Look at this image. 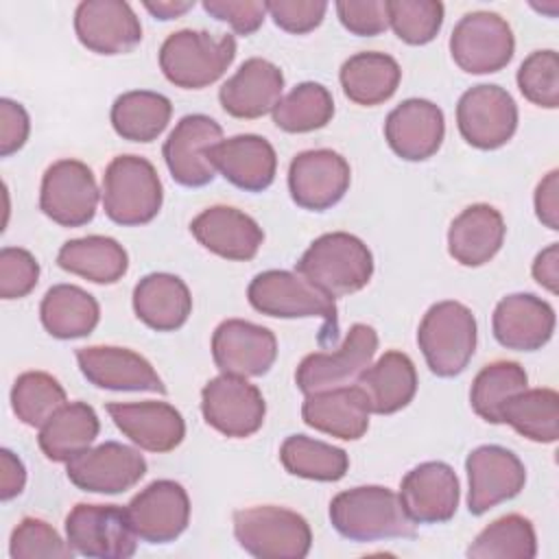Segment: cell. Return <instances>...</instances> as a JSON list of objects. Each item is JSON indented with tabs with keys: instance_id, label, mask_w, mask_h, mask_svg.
I'll return each instance as SVG.
<instances>
[{
	"instance_id": "14",
	"label": "cell",
	"mask_w": 559,
	"mask_h": 559,
	"mask_svg": "<svg viewBox=\"0 0 559 559\" xmlns=\"http://www.w3.org/2000/svg\"><path fill=\"white\" fill-rule=\"evenodd\" d=\"M223 140L221 124L205 114L183 116L168 133L162 155L170 177L186 188L207 186L216 177L212 148Z\"/></svg>"
},
{
	"instance_id": "23",
	"label": "cell",
	"mask_w": 559,
	"mask_h": 559,
	"mask_svg": "<svg viewBox=\"0 0 559 559\" xmlns=\"http://www.w3.org/2000/svg\"><path fill=\"white\" fill-rule=\"evenodd\" d=\"M76 362L85 380L98 389L166 393V386L153 365L133 349L90 345L76 349Z\"/></svg>"
},
{
	"instance_id": "42",
	"label": "cell",
	"mask_w": 559,
	"mask_h": 559,
	"mask_svg": "<svg viewBox=\"0 0 559 559\" xmlns=\"http://www.w3.org/2000/svg\"><path fill=\"white\" fill-rule=\"evenodd\" d=\"M537 537L528 518L509 513L485 526L467 548L472 559H533Z\"/></svg>"
},
{
	"instance_id": "46",
	"label": "cell",
	"mask_w": 559,
	"mask_h": 559,
	"mask_svg": "<svg viewBox=\"0 0 559 559\" xmlns=\"http://www.w3.org/2000/svg\"><path fill=\"white\" fill-rule=\"evenodd\" d=\"M9 555L13 559H68L76 552L48 522L39 518H24L11 533Z\"/></svg>"
},
{
	"instance_id": "43",
	"label": "cell",
	"mask_w": 559,
	"mask_h": 559,
	"mask_svg": "<svg viewBox=\"0 0 559 559\" xmlns=\"http://www.w3.org/2000/svg\"><path fill=\"white\" fill-rule=\"evenodd\" d=\"M63 404H68L66 389L46 371H24L13 382L11 408L31 428H41Z\"/></svg>"
},
{
	"instance_id": "41",
	"label": "cell",
	"mask_w": 559,
	"mask_h": 559,
	"mask_svg": "<svg viewBox=\"0 0 559 559\" xmlns=\"http://www.w3.org/2000/svg\"><path fill=\"white\" fill-rule=\"evenodd\" d=\"M528 384V376L524 367L515 360H496L485 365L469 389V404L474 413L489 421L502 424L500 413L509 397L524 391Z\"/></svg>"
},
{
	"instance_id": "10",
	"label": "cell",
	"mask_w": 559,
	"mask_h": 559,
	"mask_svg": "<svg viewBox=\"0 0 559 559\" xmlns=\"http://www.w3.org/2000/svg\"><path fill=\"white\" fill-rule=\"evenodd\" d=\"M513 50V31L509 22L493 11L465 13L450 35V55L454 63L469 74L502 70L511 61Z\"/></svg>"
},
{
	"instance_id": "9",
	"label": "cell",
	"mask_w": 559,
	"mask_h": 559,
	"mask_svg": "<svg viewBox=\"0 0 559 559\" xmlns=\"http://www.w3.org/2000/svg\"><path fill=\"white\" fill-rule=\"evenodd\" d=\"M66 539L76 555L94 559H127L138 550L127 509L118 504L79 502L66 518Z\"/></svg>"
},
{
	"instance_id": "8",
	"label": "cell",
	"mask_w": 559,
	"mask_h": 559,
	"mask_svg": "<svg viewBox=\"0 0 559 559\" xmlns=\"http://www.w3.org/2000/svg\"><path fill=\"white\" fill-rule=\"evenodd\" d=\"M376 349L378 332L367 323H354L336 349L304 356L295 371V384L306 395L347 386L371 365Z\"/></svg>"
},
{
	"instance_id": "40",
	"label": "cell",
	"mask_w": 559,
	"mask_h": 559,
	"mask_svg": "<svg viewBox=\"0 0 559 559\" xmlns=\"http://www.w3.org/2000/svg\"><path fill=\"white\" fill-rule=\"evenodd\" d=\"M271 114L277 129L286 133H310L332 120L334 98L325 85L304 81L280 98Z\"/></svg>"
},
{
	"instance_id": "31",
	"label": "cell",
	"mask_w": 559,
	"mask_h": 559,
	"mask_svg": "<svg viewBox=\"0 0 559 559\" xmlns=\"http://www.w3.org/2000/svg\"><path fill=\"white\" fill-rule=\"evenodd\" d=\"M135 317L155 332L179 330L192 312L188 284L173 273H148L133 288Z\"/></svg>"
},
{
	"instance_id": "44",
	"label": "cell",
	"mask_w": 559,
	"mask_h": 559,
	"mask_svg": "<svg viewBox=\"0 0 559 559\" xmlns=\"http://www.w3.org/2000/svg\"><path fill=\"white\" fill-rule=\"evenodd\" d=\"M389 26L411 46H424L437 37L443 24L439 0H386Z\"/></svg>"
},
{
	"instance_id": "37",
	"label": "cell",
	"mask_w": 559,
	"mask_h": 559,
	"mask_svg": "<svg viewBox=\"0 0 559 559\" xmlns=\"http://www.w3.org/2000/svg\"><path fill=\"white\" fill-rule=\"evenodd\" d=\"M173 116L170 100L151 90H131L111 105V127L129 142H153L168 127Z\"/></svg>"
},
{
	"instance_id": "30",
	"label": "cell",
	"mask_w": 559,
	"mask_h": 559,
	"mask_svg": "<svg viewBox=\"0 0 559 559\" xmlns=\"http://www.w3.org/2000/svg\"><path fill=\"white\" fill-rule=\"evenodd\" d=\"M504 218L487 203L465 207L448 229V251L463 266L487 264L504 242Z\"/></svg>"
},
{
	"instance_id": "34",
	"label": "cell",
	"mask_w": 559,
	"mask_h": 559,
	"mask_svg": "<svg viewBox=\"0 0 559 559\" xmlns=\"http://www.w3.org/2000/svg\"><path fill=\"white\" fill-rule=\"evenodd\" d=\"M98 430V415L87 402H68L39 428L37 443L46 459L68 463L94 443Z\"/></svg>"
},
{
	"instance_id": "45",
	"label": "cell",
	"mask_w": 559,
	"mask_h": 559,
	"mask_svg": "<svg viewBox=\"0 0 559 559\" xmlns=\"http://www.w3.org/2000/svg\"><path fill=\"white\" fill-rule=\"evenodd\" d=\"M522 96L544 109L559 107V57L555 50H535L518 68Z\"/></svg>"
},
{
	"instance_id": "7",
	"label": "cell",
	"mask_w": 559,
	"mask_h": 559,
	"mask_svg": "<svg viewBox=\"0 0 559 559\" xmlns=\"http://www.w3.org/2000/svg\"><path fill=\"white\" fill-rule=\"evenodd\" d=\"M247 299L253 306V310L277 317V319H308V317H321L325 321L323 332L336 338L338 332V317H336V304L334 297H330L325 290L308 282L297 271H262L258 273L249 288Z\"/></svg>"
},
{
	"instance_id": "20",
	"label": "cell",
	"mask_w": 559,
	"mask_h": 559,
	"mask_svg": "<svg viewBox=\"0 0 559 559\" xmlns=\"http://www.w3.org/2000/svg\"><path fill=\"white\" fill-rule=\"evenodd\" d=\"M397 496L415 524H443L459 509L461 487L448 463L426 461L406 472Z\"/></svg>"
},
{
	"instance_id": "12",
	"label": "cell",
	"mask_w": 559,
	"mask_h": 559,
	"mask_svg": "<svg viewBox=\"0 0 559 559\" xmlns=\"http://www.w3.org/2000/svg\"><path fill=\"white\" fill-rule=\"evenodd\" d=\"M98 186L87 164L59 159L41 177L39 210L61 227L87 225L98 207Z\"/></svg>"
},
{
	"instance_id": "4",
	"label": "cell",
	"mask_w": 559,
	"mask_h": 559,
	"mask_svg": "<svg viewBox=\"0 0 559 559\" xmlns=\"http://www.w3.org/2000/svg\"><path fill=\"white\" fill-rule=\"evenodd\" d=\"M234 57V35L214 37L207 31L181 28L164 39L159 48V68L173 85L203 90L227 72Z\"/></svg>"
},
{
	"instance_id": "22",
	"label": "cell",
	"mask_w": 559,
	"mask_h": 559,
	"mask_svg": "<svg viewBox=\"0 0 559 559\" xmlns=\"http://www.w3.org/2000/svg\"><path fill=\"white\" fill-rule=\"evenodd\" d=\"M445 118L439 105L426 98H406L389 111L384 140L391 151L406 162L432 157L443 142Z\"/></svg>"
},
{
	"instance_id": "17",
	"label": "cell",
	"mask_w": 559,
	"mask_h": 559,
	"mask_svg": "<svg viewBox=\"0 0 559 559\" xmlns=\"http://www.w3.org/2000/svg\"><path fill=\"white\" fill-rule=\"evenodd\" d=\"M131 528L146 544L175 542L190 522L188 491L170 480H153L124 507Z\"/></svg>"
},
{
	"instance_id": "39",
	"label": "cell",
	"mask_w": 559,
	"mask_h": 559,
	"mask_svg": "<svg viewBox=\"0 0 559 559\" xmlns=\"http://www.w3.org/2000/svg\"><path fill=\"white\" fill-rule=\"evenodd\" d=\"M280 461L288 474L319 483H336L349 469V456L343 448L306 435L286 437Z\"/></svg>"
},
{
	"instance_id": "26",
	"label": "cell",
	"mask_w": 559,
	"mask_h": 559,
	"mask_svg": "<svg viewBox=\"0 0 559 559\" xmlns=\"http://www.w3.org/2000/svg\"><path fill=\"white\" fill-rule=\"evenodd\" d=\"M282 92V70L269 59L251 57L221 85L218 100L229 116L253 120L273 111Z\"/></svg>"
},
{
	"instance_id": "2",
	"label": "cell",
	"mask_w": 559,
	"mask_h": 559,
	"mask_svg": "<svg viewBox=\"0 0 559 559\" xmlns=\"http://www.w3.org/2000/svg\"><path fill=\"white\" fill-rule=\"evenodd\" d=\"M295 271L336 299L358 293L369 284L373 255L358 236L330 231L310 242Z\"/></svg>"
},
{
	"instance_id": "29",
	"label": "cell",
	"mask_w": 559,
	"mask_h": 559,
	"mask_svg": "<svg viewBox=\"0 0 559 559\" xmlns=\"http://www.w3.org/2000/svg\"><path fill=\"white\" fill-rule=\"evenodd\" d=\"M212 162L231 186L245 192L266 190L277 170V155L271 142L255 133H240L221 140L212 148Z\"/></svg>"
},
{
	"instance_id": "25",
	"label": "cell",
	"mask_w": 559,
	"mask_h": 559,
	"mask_svg": "<svg viewBox=\"0 0 559 559\" xmlns=\"http://www.w3.org/2000/svg\"><path fill=\"white\" fill-rule=\"evenodd\" d=\"M491 330L496 341L515 352L542 349L555 332V310L533 293H513L498 301Z\"/></svg>"
},
{
	"instance_id": "36",
	"label": "cell",
	"mask_w": 559,
	"mask_h": 559,
	"mask_svg": "<svg viewBox=\"0 0 559 559\" xmlns=\"http://www.w3.org/2000/svg\"><path fill=\"white\" fill-rule=\"evenodd\" d=\"M57 264L94 284H116L129 269V255L116 238L94 234L63 242Z\"/></svg>"
},
{
	"instance_id": "51",
	"label": "cell",
	"mask_w": 559,
	"mask_h": 559,
	"mask_svg": "<svg viewBox=\"0 0 559 559\" xmlns=\"http://www.w3.org/2000/svg\"><path fill=\"white\" fill-rule=\"evenodd\" d=\"M31 133V118L22 103L0 98V155L9 157L20 151Z\"/></svg>"
},
{
	"instance_id": "11",
	"label": "cell",
	"mask_w": 559,
	"mask_h": 559,
	"mask_svg": "<svg viewBox=\"0 0 559 559\" xmlns=\"http://www.w3.org/2000/svg\"><path fill=\"white\" fill-rule=\"evenodd\" d=\"M456 124L469 146L493 151L513 138L518 129V105L500 85H474L459 98Z\"/></svg>"
},
{
	"instance_id": "35",
	"label": "cell",
	"mask_w": 559,
	"mask_h": 559,
	"mask_svg": "<svg viewBox=\"0 0 559 559\" xmlns=\"http://www.w3.org/2000/svg\"><path fill=\"white\" fill-rule=\"evenodd\" d=\"M39 319L44 330L55 338H81L98 325L100 306L94 295L74 284H55L41 299Z\"/></svg>"
},
{
	"instance_id": "13",
	"label": "cell",
	"mask_w": 559,
	"mask_h": 559,
	"mask_svg": "<svg viewBox=\"0 0 559 559\" xmlns=\"http://www.w3.org/2000/svg\"><path fill=\"white\" fill-rule=\"evenodd\" d=\"M201 413L205 424L216 432L245 439L262 428L266 402L260 389L247 382V378L221 373L203 386Z\"/></svg>"
},
{
	"instance_id": "47",
	"label": "cell",
	"mask_w": 559,
	"mask_h": 559,
	"mask_svg": "<svg viewBox=\"0 0 559 559\" xmlns=\"http://www.w3.org/2000/svg\"><path fill=\"white\" fill-rule=\"evenodd\" d=\"M39 280V262L22 247H2L0 251V297L22 299Z\"/></svg>"
},
{
	"instance_id": "32",
	"label": "cell",
	"mask_w": 559,
	"mask_h": 559,
	"mask_svg": "<svg viewBox=\"0 0 559 559\" xmlns=\"http://www.w3.org/2000/svg\"><path fill=\"white\" fill-rule=\"evenodd\" d=\"M358 384L369 397L371 413L393 415L415 397L417 369L404 352L391 349L360 373Z\"/></svg>"
},
{
	"instance_id": "52",
	"label": "cell",
	"mask_w": 559,
	"mask_h": 559,
	"mask_svg": "<svg viewBox=\"0 0 559 559\" xmlns=\"http://www.w3.org/2000/svg\"><path fill=\"white\" fill-rule=\"evenodd\" d=\"M535 214L552 231L559 229V173L550 170L535 190Z\"/></svg>"
},
{
	"instance_id": "5",
	"label": "cell",
	"mask_w": 559,
	"mask_h": 559,
	"mask_svg": "<svg viewBox=\"0 0 559 559\" xmlns=\"http://www.w3.org/2000/svg\"><path fill=\"white\" fill-rule=\"evenodd\" d=\"M164 201L155 166L140 155H118L103 175V207L109 221L122 227L151 223Z\"/></svg>"
},
{
	"instance_id": "18",
	"label": "cell",
	"mask_w": 559,
	"mask_h": 559,
	"mask_svg": "<svg viewBox=\"0 0 559 559\" xmlns=\"http://www.w3.org/2000/svg\"><path fill=\"white\" fill-rule=\"evenodd\" d=\"M469 493L467 509L483 515L496 504L515 498L526 483V467L511 450L502 445H478L465 459Z\"/></svg>"
},
{
	"instance_id": "15",
	"label": "cell",
	"mask_w": 559,
	"mask_h": 559,
	"mask_svg": "<svg viewBox=\"0 0 559 559\" xmlns=\"http://www.w3.org/2000/svg\"><path fill=\"white\" fill-rule=\"evenodd\" d=\"M66 474L81 491L122 493L144 478L146 459L131 445L105 441L70 459L66 463Z\"/></svg>"
},
{
	"instance_id": "38",
	"label": "cell",
	"mask_w": 559,
	"mask_h": 559,
	"mask_svg": "<svg viewBox=\"0 0 559 559\" xmlns=\"http://www.w3.org/2000/svg\"><path fill=\"white\" fill-rule=\"evenodd\" d=\"M500 419L535 443H555L559 437V395L555 389H524L507 400Z\"/></svg>"
},
{
	"instance_id": "24",
	"label": "cell",
	"mask_w": 559,
	"mask_h": 559,
	"mask_svg": "<svg viewBox=\"0 0 559 559\" xmlns=\"http://www.w3.org/2000/svg\"><path fill=\"white\" fill-rule=\"evenodd\" d=\"M105 411L116 428L146 452H170L186 437V421L168 402H109Z\"/></svg>"
},
{
	"instance_id": "16",
	"label": "cell",
	"mask_w": 559,
	"mask_h": 559,
	"mask_svg": "<svg viewBox=\"0 0 559 559\" xmlns=\"http://www.w3.org/2000/svg\"><path fill=\"white\" fill-rule=\"evenodd\" d=\"M352 181L347 159L332 148L301 151L288 166L290 199L310 212H323L336 205Z\"/></svg>"
},
{
	"instance_id": "1",
	"label": "cell",
	"mask_w": 559,
	"mask_h": 559,
	"mask_svg": "<svg viewBox=\"0 0 559 559\" xmlns=\"http://www.w3.org/2000/svg\"><path fill=\"white\" fill-rule=\"evenodd\" d=\"M330 522L349 542L415 537V522L406 515L400 496L382 485L336 493L330 502Z\"/></svg>"
},
{
	"instance_id": "54",
	"label": "cell",
	"mask_w": 559,
	"mask_h": 559,
	"mask_svg": "<svg viewBox=\"0 0 559 559\" xmlns=\"http://www.w3.org/2000/svg\"><path fill=\"white\" fill-rule=\"evenodd\" d=\"M533 277L539 286H544L548 293L559 290V245L552 242L544 251L537 253L533 262Z\"/></svg>"
},
{
	"instance_id": "49",
	"label": "cell",
	"mask_w": 559,
	"mask_h": 559,
	"mask_svg": "<svg viewBox=\"0 0 559 559\" xmlns=\"http://www.w3.org/2000/svg\"><path fill=\"white\" fill-rule=\"evenodd\" d=\"M334 9L352 35L376 37L389 28L386 0H338Z\"/></svg>"
},
{
	"instance_id": "55",
	"label": "cell",
	"mask_w": 559,
	"mask_h": 559,
	"mask_svg": "<svg viewBox=\"0 0 559 559\" xmlns=\"http://www.w3.org/2000/svg\"><path fill=\"white\" fill-rule=\"evenodd\" d=\"M144 4V9L155 17V20H175V17H181L183 13H188L192 7H194V2L192 0H186V2H181V0H155V2H151V0H146V2H142Z\"/></svg>"
},
{
	"instance_id": "50",
	"label": "cell",
	"mask_w": 559,
	"mask_h": 559,
	"mask_svg": "<svg viewBox=\"0 0 559 559\" xmlns=\"http://www.w3.org/2000/svg\"><path fill=\"white\" fill-rule=\"evenodd\" d=\"M203 9L245 37L253 35L266 17V2L262 0H203Z\"/></svg>"
},
{
	"instance_id": "53",
	"label": "cell",
	"mask_w": 559,
	"mask_h": 559,
	"mask_svg": "<svg viewBox=\"0 0 559 559\" xmlns=\"http://www.w3.org/2000/svg\"><path fill=\"white\" fill-rule=\"evenodd\" d=\"M26 467L9 448L0 450V500L9 502L24 491Z\"/></svg>"
},
{
	"instance_id": "6",
	"label": "cell",
	"mask_w": 559,
	"mask_h": 559,
	"mask_svg": "<svg viewBox=\"0 0 559 559\" xmlns=\"http://www.w3.org/2000/svg\"><path fill=\"white\" fill-rule=\"evenodd\" d=\"M234 537L258 559H304L312 531L304 515L277 504H258L234 513Z\"/></svg>"
},
{
	"instance_id": "21",
	"label": "cell",
	"mask_w": 559,
	"mask_h": 559,
	"mask_svg": "<svg viewBox=\"0 0 559 559\" xmlns=\"http://www.w3.org/2000/svg\"><path fill=\"white\" fill-rule=\"evenodd\" d=\"M79 41L96 55H124L142 41V24L129 2L85 0L74 11Z\"/></svg>"
},
{
	"instance_id": "19",
	"label": "cell",
	"mask_w": 559,
	"mask_h": 559,
	"mask_svg": "<svg viewBox=\"0 0 559 559\" xmlns=\"http://www.w3.org/2000/svg\"><path fill=\"white\" fill-rule=\"evenodd\" d=\"M212 358L221 373L238 378L264 376L277 358L275 334L245 319H227L212 334Z\"/></svg>"
},
{
	"instance_id": "3",
	"label": "cell",
	"mask_w": 559,
	"mask_h": 559,
	"mask_svg": "<svg viewBox=\"0 0 559 559\" xmlns=\"http://www.w3.org/2000/svg\"><path fill=\"white\" fill-rule=\"evenodd\" d=\"M476 317L461 301L432 304L417 330V345L428 369L439 378H454L469 365L476 349Z\"/></svg>"
},
{
	"instance_id": "33",
	"label": "cell",
	"mask_w": 559,
	"mask_h": 559,
	"mask_svg": "<svg viewBox=\"0 0 559 559\" xmlns=\"http://www.w3.org/2000/svg\"><path fill=\"white\" fill-rule=\"evenodd\" d=\"M400 79V63L391 55L376 50L352 55L338 72L345 96L362 107H373L389 100L395 94Z\"/></svg>"
},
{
	"instance_id": "27",
	"label": "cell",
	"mask_w": 559,
	"mask_h": 559,
	"mask_svg": "<svg viewBox=\"0 0 559 559\" xmlns=\"http://www.w3.org/2000/svg\"><path fill=\"white\" fill-rule=\"evenodd\" d=\"M190 231L207 251L234 262L255 258L264 242L262 227L249 214L229 205L203 210L192 218Z\"/></svg>"
},
{
	"instance_id": "28",
	"label": "cell",
	"mask_w": 559,
	"mask_h": 559,
	"mask_svg": "<svg viewBox=\"0 0 559 559\" xmlns=\"http://www.w3.org/2000/svg\"><path fill=\"white\" fill-rule=\"evenodd\" d=\"M369 415V397L360 384L317 391L301 404V417L310 428L345 441H356L367 432Z\"/></svg>"
},
{
	"instance_id": "48",
	"label": "cell",
	"mask_w": 559,
	"mask_h": 559,
	"mask_svg": "<svg viewBox=\"0 0 559 559\" xmlns=\"http://www.w3.org/2000/svg\"><path fill=\"white\" fill-rule=\"evenodd\" d=\"M328 11L325 0H271L266 2V13L273 17L275 26L293 35H306L314 31Z\"/></svg>"
}]
</instances>
